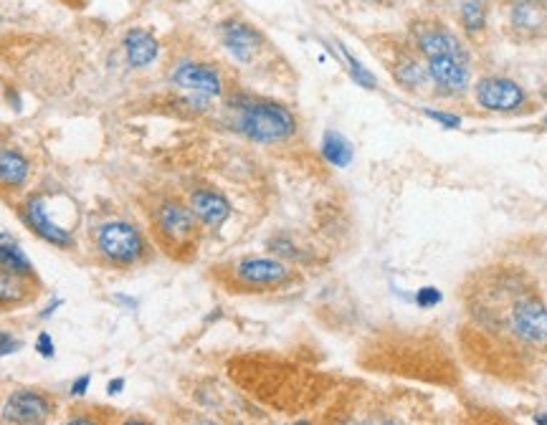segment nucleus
I'll list each match as a JSON object with an SVG mask.
<instances>
[{
  "mask_svg": "<svg viewBox=\"0 0 547 425\" xmlns=\"http://www.w3.org/2000/svg\"><path fill=\"white\" fill-rule=\"evenodd\" d=\"M461 352L474 367L515 375L547 352V304L535 281L510 264H492L461 286Z\"/></svg>",
  "mask_w": 547,
  "mask_h": 425,
  "instance_id": "f257e3e1",
  "label": "nucleus"
},
{
  "mask_svg": "<svg viewBox=\"0 0 547 425\" xmlns=\"http://www.w3.org/2000/svg\"><path fill=\"white\" fill-rule=\"evenodd\" d=\"M152 228L160 246L175 259H190L198 251L203 236V223L193 213V208L180 200H165L152 216Z\"/></svg>",
  "mask_w": 547,
  "mask_h": 425,
  "instance_id": "f03ea898",
  "label": "nucleus"
},
{
  "mask_svg": "<svg viewBox=\"0 0 547 425\" xmlns=\"http://www.w3.org/2000/svg\"><path fill=\"white\" fill-rule=\"evenodd\" d=\"M239 127L249 140L274 145L289 140L297 132V119L277 102H254L241 109Z\"/></svg>",
  "mask_w": 547,
  "mask_h": 425,
  "instance_id": "7ed1b4c3",
  "label": "nucleus"
},
{
  "mask_svg": "<svg viewBox=\"0 0 547 425\" xmlns=\"http://www.w3.org/2000/svg\"><path fill=\"white\" fill-rule=\"evenodd\" d=\"M221 271L223 284L239 291L279 289L292 279V269L287 264L277 259H259V256L233 261V264L223 266Z\"/></svg>",
  "mask_w": 547,
  "mask_h": 425,
  "instance_id": "20e7f679",
  "label": "nucleus"
},
{
  "mask_svg": "<svg viewBox=\"0 0 547 425\" xmlns=\"http://www.w3.org/2000/svg\"><path fill=\"white\" fill-rule=\"evenodd\" d=\"M413 46L423 59H434V56H451L464 64H472V54L464 46L459 36L451 31L446 23L436 21V18H423V21L413 23Z\"/></svg>",
  "mask_w": 547,
  "mask_h": 425,
  "instance_id": "39448f33",
  "label": "nucleus"
},
{
  "mask_svg": "<svg viewBox=\"0 0 547 425\" xmlns=\"http://www.w3.org/2000/svg\"><path fill=\"white\" fill-rule=\"evenodd\" d=\"M97 243L104 259H109L117 266L135 264L145 253V238L127 221H112L99 228Z\"/></svg>",
  "mask_w": 547,
  "mask_h": 425,
  "instance_id": "423d86ee",
  "label": "nucleus"
},
{
  "mask_svg": "<svg viewBox=\"0 0 547 425\" xmlns=\"http://www.w3.org/2000/svg\"><path fill=\"white\" fill-rule=\"evenodd\" d=\"M474 99L487 112H517L527 104V92L504 76H482L474 84Z\"/></svg>",
  "mask_w": 547,
  "mask_h": 425,
  "instance_id": "0eeeda50",
  "label": "nucleus"
},
{
  "mask_svg": "<svg viewBox=\"0 0 547 425\" xmlns=\"http://www.w3.org/2000/svg\"><path fill=\"white\" fill-rule=\"evenodd\" d=\"M512 36L520 41H535L547 36V3L545 0H510L507 3Z\"/></svg>",
  "mask_w": 547,
  "mask_h": 425,
  "instance_id": "6e6552de",
  "label": "nucleus"
},
{
  "mask_svg": "<svg viewBox=\"0 0 547 425\" xmlns=\"http://www.w3.org/2000/svg\"><path fill=\"white\" fill-rule=\"evenodd\" d=\"M426 66L428 79L439 92L464 94L472 87V71L464 61L451 59V56H434V59H426Z\"/></svg>",
  "mask_w": 547,
  "mask_h": 425,
  "instance_id": "1a4fd4ad",
  "label": "nucleus"
},
{
  "mask_svg": "<svg viewBox=\"0 0 547 425\" xmlns=\"http://www.w3.org/2000/svg\"><path fill=\"white\" fill-rule=\"evenodd\" d=\"M21 218L26 221V226L31 228L33 233H38V236L44 238V241L54 243V246L66 248V246H71V241H74L69 233V228H64L59 221H54V218H51L44 198H28L21 208Z\"/></svg>",
  "mask_w": 547,
  "mask_h": 425,
  "instance_id": "9d476101",
  "label": "nucleus"
},
{
  "mask_svg": "<svg viewBox=\"0 0 547 425\" xmlns=\"http://www.w3.org/2000/svg\"><path fill=\"white\" fill-rule=\"evenodd\" d=\"M51 415V403L44 393L36 390H18L8 398L3 408V420L8 423H41Z\"/></svg>",
  "mask_w": 547,
  "mask_h": 425,
  "instance_id": "9b49d317",
  "label": "nucleus"
},
{
  "mask_svg": "<svg viewBox=\"0 0 547 425\" xmlns=\"http://www.w3.org/2000/svg\"><path fill=\"white\" fill-rule=\"evenodd\" d=\"M173 81L180 89H190V92L208 94V97H218L223 89L221 76L213 66L206 64H195V61H185L175 69Z\"/></svg>",
  "mask_w": 547,
  "mask_h": 425,
  "instance_id": "f8f14e48",
  "label": "nucleus"
},
{
  "mask_svg": "<svg viewBox=\"0 0 547 425\" xmlns=\"http://www.w3.org/2000/svg\"><path fill=\"white\" fill-rule=\"evenodd\" d=\"M221 38L223 46L231 51L233 56L239 61H251L256 54H259L261 44H264V38L261 33L256 31L254 26L244 21H228L221 26Z\"/></svg>",
  "mask_w": 547,
  "mask_h": 425,
  "instance_id": "ddd939ff",
  "label": "nucleus"
},
{
  "mask_svg": "<svg viewBox=\"0 0 547 425\" xmlns=\"http://www.w3.org/2000/svg\"><path fill=\"white\" fill-rule=\"evenodd\" d=\"M188 205L193 208V213L198 216V221H201L203 226L216 228L231 216V205H228V200L223 198L221 193H216V190H195V193H190Z\"/></svg>",
  "mask_w": 547,
  "mask_h": 425,
  "instance_id": "4468645a",
  "label": "nucleus"
},
{
  "mask_svg": "<svg viewBox=\"0 0 547 425\" xmlns=\"http://www.w3.org/2000/svg\"><path fill=\"white\" fill-rule=\"evenodd\" d=\"M36 294V279L21 276L0 266V309L23 307Z\"/></svg>",
  "mask_w": 547,
  "mask_h": 425,
  "instance_id": "2eb2a0df",
  "label": "nucleus"
},
{
  "mask_svg": "<svg viewBox=\"0 0 547 425\" xmlns=\"http://www.w3.org/2000/svg\"><path fill=\"white\" fill-rule=\"evenodd\" d=\"M31 165H28L26 155L11 145H0V190H21L26 185Z\"/></svg>",
  "mask_w": 547,
  "mask_h": 425,
  "instance_id": "dca6fc26",
  "label": "nucleus"
},
{
  "mask_svg": "<svg viewBox=\"0 0 547 425\" xmlns=\"http://www.w3.org/2000/svg\"><path fill=\"white\" fill-rule=\"evenodd\" d=\"M125 51L130 64L137 66V69H142V66H150L152 61L158 59L160 44H158V38L152 36V33L142 31V28H132L125 38Z\"/></svg>",
  "mask_w": 547,
  "mask_h": 425,
  "instance_id": "f3484780",
  "label": "nucleus"
},
{
  "mask_svg": "<svg viewBox=\"0 0 547 425\" xmlns=\"http://www.w3.org/2000/svg\"><path fill=\"white\" fill-rule=\"evenodd\" d=\"M393 76H396V81L401 84L403 89H408V92H416V89H421L428 79V66L426 59H418V56L413 54H403L401 61H398L396 66H393Z\"/></svg>",
  "mask_w": 547,
  "mask_h": 425,
  "instance_id": "a211bd4d",
  "label": "nucleus"
},
{
  "mask_svg": "<svg viewBox=\"0 0 547 425\" xmlns=\"http://www.w3.org/2000/svg\"><path fill=\"white\" fill-rule=\"evenodd\" d=\"M0 266L8 271H16V274L21 276H31V279H36L33 264L28 261L26 253H23V248L16 243V238H11L8 233H0Z\"/></svg>",
  "mask_w": 547,
  "mask_h": 425,
  "instance_id": "6ab92c4d",
  "label": "nucleus"
},
{
  "mask_svg": "<svg viewBox=\"0 0 547 425\" xmlns=\"http://www.w3.org/2000/svg\"><path fill=\"white\" fill-rule=\"evenodd\" d=\"M459 23L466 36H479L487 28V6L482 0H464L459 6Z\"/></svg>",
  "mask_w": 547,
  "mask_h": 425,
  "instance_id": "aec40b11",
  "label": "nucleus"
},
{
  "mask_svg": "<svg viewBox=\"0 0 547 425\" xmlns=\"http://www.w3.org/2000/svg\"><path fill=\"white\" fill-rule=\"evenodd\" d=\"M322 155L335 167H345L353 160V145L340 132H327L325 140H322Z\"/></svg>",
  "mask_w": 547,
  "mask_h": 425,
  "instance_id": "412c9836",
  "label": "nucleus"
},
{
  "mask_svg": "<svg viewBox=\"0 0 547 425\" xmlns=\"http://www.w3.org/2000/svg\"><path fill=\"white\" fill-rule=\"evenodd\" d=\"M342 56H345L347 66H350V74H353V79L358 81L360 87H365V89H375V87H378V81H375V76L370 74V71L365 69V66L360 64V61L355 59V56L350 54V51L342 49Z\"/></svg>",
  "mask_w": 547,
  "mask_h": 425,
  "instance_id": "4be33fe9",
  "label": "nucleus"
},
{
  "mask_svg": "<svg viewBox=\"0 0 547 425\" xmlns=\"http://www.w3.org/2000/svg\"><path fill=\"white\" fill-rule=\"evenodd\" d=\"M16 350H21V342H18L13 334L8 332H0V357H6V355H13Z\"/></svg>",
  "mask_w": 547,
  "mask_h": 425,
  "instance_id": "5701e85b",
  "label": "nucleus"
},
{
  "mask_svg": "<svg viewBox=\"0 0 547 425\" xmlns=\"http://www.w3.org/2000/svg\"><path fill=\"white\" fill-rule=\"evenodd\" d=\"M36 350L41 352V355H44V357H54L56 347H54V342H51V334H38Z\"/></svg>",
  "mask_w": 547,
  "mask_h": 425,
  "instance_id": "b1692460",
  "label": "nucleus"
},
{
  "mask_svg": "<svg viewBox=\"0 0 547 425\" xmlns=\"http://www.w3.org/2000/svg\"><path fill=\"white\" fill-rule=\"evenodd\" d=\"M426 114L428 117L439 119V122L446 124V127H459V119L451 117V114H439V112H434V109H426Z\"/></svg>",
  "mask_w": 547,
  "mask_h": 425,
  "instance_id": "393cba45",
  "label": "nucleus"
},
{
  "mask_svg": "<svg viewBox=\"0 0 547 425\" xmlns=\"http://www.w3.org/2000/svg\"><path fill=\"white\" fill-rule=\"evenodd\" d=\"M87 388H89V375H84L82 380L71 385V395H74V398H82V395L87 393Z\"/></svg>",
  "mask_w": 547,
  "mask_h": 425,
  "instance_id": "a878e982",
  "label": "nucleus"
},
{
  "mask_svg": "<svg viewBox=\"0 0 547 425\" xmlns=\"http://www.w3.org/2000/svg\"><path fill=\"white\" fill-rule=\"evenodd\" d=\"M122 382H109V393H114V390H120Z\"/></svg>",
  "mask_w": 547,
  "mask_h": 425,
  "instance_id": "bb28decb",
  "label": "nucleus"
}]
</instances>
